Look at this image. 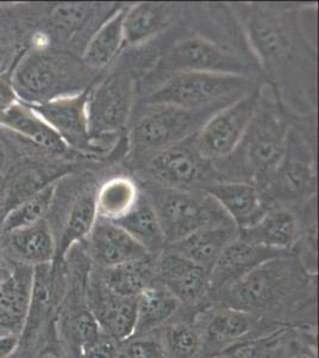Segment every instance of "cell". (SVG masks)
I'll return each mask as SVG.
<instances>
[{
    "instance_id": "6da1fadb",
    "label": "cell",
    "mask_w": 319,
    "mask_h": 358,
    "mask_svg": "<svg viewBox=\"0 0 319 358\" xmlns=\"http://www.w3.org/2000/svg\"><path fill=\"white\" fill-rule=\"evenodd\" d=\"M118 59L138 77V98L175 74H232L266 83L230 5L185 4L165 33Z\"/></svg>"
},
{
    "instance_id": "7a4b0ae2",
    "label": "cell",
    "mask_w": 319,
    "mask_h": 358,
    "mask_svg": "<svg viewBox=\"0 0 319 358\" xmlns=\"http://www.w3.org/2000/svg\"><path fill=\"white\" fill-rule=\"evenodd\" d=\"M267 85L295 120L316 117L317 48L292 4H231Z\"/></svg>"
},
{
    "instance_id": "3957f363",
    "label": "cell",
    "mask_w": 319,
    "mask_h": 358,
    "mask_svg": "<svg viewBox=\"0 0 319 358\" xmlns=\"http://www.w3.org/2000/svg\"><path fill=\"white\" fill-rule=\"evenodd\" d=\"M217 303L279 326L317 325L318 273L288 253L267 261L219 295Z\"/></svg>"
},
{
    "instance_id": "277c9868",
    "label": "cell",
    "mask_w": 319,
    "mask_h": 358,
    "mask_svg": "<svg viewBox=\"0 0 319 358\" xmlns=\"http://www.w3.org/2000/svg\"><path fill=\"white\" fill-rule=\"evenodd\" d=\"M295 121L265 84L259 106L239 146L226 158L212 162L219 182L249 183L263 195L283 160Z\"/></svg>"
},
{
    "instance_id": "5b68a950",
    "label": "cell",
    "mask_w": 319,
    "mask_h": 358,
    "mask_svg": "<svg viewBox=\"0 0 319 358\" xmlns=\"http://www.w3.org/2000/svg\"><path fill=\"white\" fill-rule=\"evenodd\" d=\"M138 101V77L119 59L98 74L87 97L89 133L105 163H117L126 153V135Z\"/></svg>"
},
{
    "instance_id": "8992f818",
    "label": "cell",
    "mask_w": 319,
    "mask_h": 358,
    "mask_svg": "<svg viewBox=\"0 0 319 358\" xmlns=\"http://www.w3.org/2000/svg\"><path fill=\"white\" fill-rule=\"evenodd\" d=\"M124 4L29 3L16 4L28 47L60 49L81 57L89 38Z\"/></svg>"
},
{
    "instance_id": "52a82bcc",
    "label": "cell",
    "mask_w": 319,
    "mask_h": 358,
    "mask_svg": "<svg viewBox=\"0 0 319 358\" xmlns=\"http://www.w3.org/2000/svg\"><path fill=\"white\" fill-rule=\"evenodd\" d=\"M97 77L80 57L49 47H28L13 67L17 97L30 106L81 94Z\"/></svg>"
},
{
    "instance_id": "ba28073f",
    "label": "cell",
    "mask_w": 319,
    "mask_h": 358,
    "mask_svg": "<svg viewBox=\"0 0 319 358\" xmlns=\"http://www.w3.org/2000/svg\"><path fill=\"white\" fill-rule=\"evenodd\" d=\"M99 165L71 172L59 179L45 220L53 232L60 263L74 245L85 241L97 221V194L103 179Z\"/></svg>"
},
{
    "instance_id": "9c48e42d",
    "label": "cell",
    "mask_w": 319,
    "mask_h": 358,
    "mask_svg": "<svg viewBox=\"0 0 319 358\" xmlns=\"http://www.w3.org/2000/svg\"><path fill=\"white\" fill-rule=\"evenodd\" d=\"M265 84L242 76L185 72L168 78L138 97L135 106H173L190 110L225 108Z\"/></svg>"
},
{
    "instance_id": "30bf717a",
    "label": "cell",
    "mask_w": 319,
    "mask_h": 358,
    "mask_svg": "<svg viewBox=\"0 0 319 358\" xmlns=\"http://www.w3.org/2000/svg\"><path fill=\"white\" fill-rule=\"evenodd\" d=\"M316 120L293 123L287 135L286 150L271 185L263 194L269 209L295 210L317 197Z\"/></svg>"
},
{
    "instance_id": "8fae6325",
    "label": "cell",
    "mask_w": 319,
    "mask_h": 358,
    "mask_svg": "<svg viewBox=\"0 0 319 358\" xmlns=\"http://www.w3.org/2000/svg\"><path fill=\"white\" fill-rule=\"evenodd\" d=\"M222 109L221 106L195 110L173 106H135L126 131V162L192 138Z\"/></svg>"
},
{
    "instance_id": "7c38bea8",
    "label": "cell",
    "mask_w": 319,
    "mask_h": 358,
    "mask_svg": "<svg viewBox=\"0 0 319 358\" xmlns=\"http://www.w3.org/2000/svg\"><path fill=\"white\" fill-rule=\"evenodd\" d=\"M138 184L153 206L167 245L202 228L235 224L207 192L170 189L150 182Z\"/></svg>"
},
{
    "instance_id": "4fadbf2b",
    "label": "cell",
    "mask_w": 319,
    "mask_h": 358,
    "mask_svg": "<svg viewBox=\"0 0 319 358\" xmlns=\"http://www.w3.org/2000/svg\"><path fill=\"white\" fill-rule=\"evenodd\" d=\"M194 135L185 141L126 163L138 182L178 190H202L219 182L212 162L199 153Z\"/></svg>"
},
{
    "instance_id": "5bb4252c",
    "label": "cell",
    "mask_w": 319,
    "mask_h": 358,
    "mask_svg": "<svg viewBox=\"0 0 319 358\" xmlns=\"http://www.w3.org/2000/svg\"><path fill=\"white\" fill-rule=\"evenodd\" d=\"M204 337V358H214L231 346L271 334L285 326L275 325L244 310L216 303L197 315Z\"/></svg>"
},
{
    "instance_id": "9a60e30c",
    "label": "cell",
    "mask_w": 319,
    "mask_h": 358,
    "mask_svg": "<svg viewBox=\"0 0 319 358\" xmlns=\"http://www.w3.org/2000/svg\"><path fill=\"white\" fill-rule=\"evenodd\" d=\"M262 86L225 106L204 124L195 136L202 158L217 162L236 150L259 106Z\"/></svg>"
},
{
    "instance_id": "2e32d148",
    "label": "cell",
    "mask_w": 319,
    "mask_h": 358,
    "mask_svg": "<svg viewBox=\"0 0 319 358\" xmlns=\"http://www.w3.org/2000/svg\"><path fill=\"white\" fill-rule=\"evenodd\" d=\"M156 277L182 310L199 314L216 305L210 299V273L170 248H165L156 258Z\"/></svg>"
},
{
    "instance_id": "e0dca14e",
    "label": "cell",
    "mask_w": 319,
    "mask_h": 358,
    "mask_svg": "<svg viewBox=\"0 0 319 358\" xmlns=\"http://www.w3.org/2000/svg\"><path fill=\"white\" fill-rule=\"evenodd\" d=\"M89 87L75 96L57 98L52 102L31 108L73 151L85 155L92 163L107 165L98 155L89 136L86 110Z\"/></svg>"
},
{
    "instance_id": "ac0fdd59",
    "label": "cell",
    "mask_w": 319,
    "mask_h": 358,
    "mask_svg": "<svg viewBox=\"0 0 319 358\" xmlns=\"http://www.w3.org/2000/svg\"><path fill=\"white\" fill-rule=\"evenodd\" d=\"M86 296L103 334L123 343L133 337L136 326L138 297H126L112 293L106 287L97 268L92 266L87 280Z\"/></svg>"
},
{
    "instance_id": "d6986e66",
    "label": "cell",
    "mask_w": 319,
    "mask_h": 358,
    "mask_svg": "<svg viewBox=\"0 0 319 358\" xmlns=\"http://www.w3.org/2000/svg\"><path fill=\"white\" fill-rule=\"evenodd\" d=\"M0 126L55 158L67 159L77 163L96 164L67 146L60 135L31 106L24 103L17 102L10 108L0 117Z\"/></svg>"
},
{
    "instance_id": "ffe728a7",
    "label": "cell",
    "mask_w": 319,
    "mask_h": 358,
    "mask_svg": "<svg viewBox=\"0 0 319 358\" xmlns=\"http://www.w3.org/2000/svg\"><path fill=\"white\" fill-rule=\"evenodd\" d=\"M288 253L251 244L237 238L226 246L210 271V299L217 303L221 294L237 283L254 268Z\"/></svg>"
},
{
    "instance_id": "44dd1931",
    "label": "cell",
    "mask_w": 319,
    "mask_h": 358,
    "mask_svg": "<svg viewBox=\"0 0 319 358\" xmlns=\"http://www.w3.org/2000/svg\"><path fill=\"white\" fill-rule=\"evenodd\" d=\"M82 245L96 268H112L153 256L123 228L101 217H97Z\"/></svg>"
},
{
    "instance_id": "7402d4cb",
    "label": "cell",
    "mask_w": 319,
    "mask_h": 358,
    "mask_svg": "<svg viewBox=\"0 0 319 358\" xmlns=\"http://www.w3.org/2000/svg\"><path fill=\"white\" fill-rule=\"evenodd\" d=\"M184 6L170 3L128 4L123 18L121 52L147 45L165 33L180 17Z\"/></svg>"
},
{
    "instance_id": "603a6c76",
    "label": "cell",
    "mask_w": 319,
    "mask_h": 358,
    "mask_svg": "<svg viewBox=\"0 0 319 358\" xmlns=\"http://www.w3.org/2000/svg\"><path fill=\"white\" fill-rule=\"evenodd\" d=\"M0 245L15 264L38 266L55 259L57 246L47 220L11 232L0 233Z\"/></svg>"
},
{
    "instance_id": "cb8c5ba5",
    "label": "cell",
    "mask_w": 319,
    "mask_h": 358,
    "mask_svg": "<svg viewBox=\"0 0 319 358\" xmlns=\"http://www.w3.org/2000/svg\"><path fill=\"white\" fill-rule=\"evenodd\" d=\"M33 283V266L23 264H15L13 273L0 283V332L22 334L28 317Z\"/></svg>"
},
{
    "instance_id": "d4e9b609",
    "label": "cell",
    "mask_w": 319,
    "mask_h": 358,
    "mask_svg": "<svg viewBox=\"0 0 319 358\" xmlns=\"http://www.w3.org/2000/svg\"><path fill=\"white\" fill-rule=\"evenodd\" d=\"M205 192L222 206L239 231L256 224L269 210L262 194L249 183L217 182Z\"/></svg>"
},
{
    "instance_id": "484cf974",
    "label": "cell",
    "mask_w": 319,
    "mask_h": 358,
    "mask_svg": "<svg viewBox=\"0 0 319 358\" xmlns=\"http://www.w3.org/2000/svg\"><path fill=\"white\" fill-rule=\"evenodd\" d=\"M299 236V220L287 208H272L256 224L239 231V239L276 251L292 252Z\"/></svg>"
},
{
    "instance_id": "4316f807",
    "label": "cell",
    "mask_w": 319,
    "mask_h": 358,
    "mask_svg": "<svg viewBox=\"0 0 319 358\" xmlns=\"http://www.w3.org/2000/svg\"><path fill=\"white\" fill-rule=\"evenodd\" d=\"M239 236V228L235 224L202 228L180 241L167 245L166 248L210 273L226 246L236 241Z\"/></svg>"
},
{
    "instance_id": "83f0119b",
    "label": "cell",
    "mask_w": 319,
    "mask_h": 358,
    "mask_svg": "<svg viewBox=\"0 0 319 358\" xmlns=\"http://www.w3.org/2000/svg\"><path fill=\"white\" fill-rule=\"evenodd\" d=\"M166 358H204V337L197 317L180 308L177 315L154 331Z\"/></svg>"
},
{
    "instance_id": "f1b7e54d",
    "label": "cell",
    "mask_w": 319,
    "mask_h": 358,
    "mask_svg": "<svg viewBox=\"0 0 319 358\" xmlns=\"http://www.w3.org/2000/svg\"><path fill=\"white\" fill-rule=\"evenodd\" d=\"M126 6L128 4L123 5L117 13L110 17L98 29L81 54V60L96 74L109 69L121 54L123 45V18Z\"/></svg>"
},
{
    "instance_id": "f546056e",
    "label": "cell",
    "mask_w": 319,
    "mask_h": 358,
    "mask_svg": "<svg viewBox=\"0 0 319 358\" xmlns=\"http://www.w3.org/2000/svg\"><path fill=\"white\" fill-rule=\"evenodd\" d=\"M155 258L156 256H149L112 268H97L103 283L112 293L121 296L138 297L154 282L158 281Z\"/></svg>"
},
{
    "instance_id": "4dcf8cb0",
    "label": "cell",
    "mask_w": 319,
    "mask_h": 358,
    "mask_svg": "<svg viewBox=\"0 0 319 358\" xmlns=\"http://www.w3.org/2000/svg\"><path fill=\"white\" fill-rule=\"evenodd\" d=\"M180 310L173 294L160 282H154L138 296V313L133 336L151 334L170 322Z\"/></svg>"
},
{
    "instance_id": "1f68e13d",
    "label": "cell",
    "mask_w": 319,
    "mask_h": 358,
    "mask_svg": "<svg viewBox=\"0 0 319 358\" xmlns=\"http://www.w3.org/2000/svg\"><path fill=\"white\" fill-rule=\"evenodd\" d=\"M142 190L138 180L128 175H113L101 180L97 194L98 217L119 220L135 207Z\"/></svg>"
},
{
    "instance_id": "d6a6232c",
    "label": "cell",
    "mask_w": 319,
    "mask_h": 358,
    "mask_svg": "<svg viewBox=\"0 0 319 358\" xmlns=\"http://www.w3.org/2000/svg\"><path fill=\"white\" fill-rule=\"evenodd\" d=\"M114 224L129 233L153 256H158L167 246L153 206L143 192L135 207L121 219L114 221Z\"/></svg>"
},
{
    "instance_id": "836d02e7",
    "label": "cell",
    "mask_w": 319,
    "mask_h": 358,
    "mask_svg": "<svg viewBox=\"0 0 319 358\" xmlns=\"http://www.w3.org/2000/svg\"><path fill=\"white\" fill-rule=\"evenodd\" d=\"M28 48V36L16 4H0V73L8 71Z\"/></svg>"
},
{
    "instance_id": "e575fe53",
    "label": "cell",
    "mask_w": 319,
    "mask_h": 358,
    "mask_svg": "<svg viewBox=\"0 0 319 358\" xmlns=\"http://www.w3.org/2000/svg\"><path fill=\"white\" fill-rule=\"evenodd\" d=\"M299 220V236L292 253L299 258L304 266L312 273H318V221L317 197L293 210Z\"/></svg>"
},
{
    "instance_id": "d590c367",
    "label": "cell",
    "mask_w": 319,
    "mask_h": 358,
    "mask_svg": "<svg viewBox=\"0 0 319 358\" xmlns=\"http://www.w3.org/2000/svg\"><path fill=\"white\" fill-rule=\"evenodd\" d=\"M57 182L49 184L27 200L11 208L1 221L0 233L11 232L45 220L53 201Z\"/></svg>"
},
{
    "instance_id": "8d00e7d4",
    "label": "cell",
    "mask_w": 319,
    "mask_h": 358,
    "mask_svg": "<svg viewBox=\"0 0 319 358\" xmlns=\"http://www.w3.org/2000/svg\"><path fill=\"white\" fill-rule=\"evenodd\" d=\"M273 358H318V326H291Z\"/></svg>"
},
{
    "instance_id": "74e56055",
    "label": "cell",
    "mask_w": 319,
    "mask_h": 358,
    "mask_svg": "<svg viewBox=\"0 0 319 358\" xmlns=\"http://www.w3.org/2000/svg\"><path fill=\"white\" fill-rule=\"evenodd\" d=\"M43 155L45 152L0 126V178L6 177L24 159Z\"/></svg>"
},
{
    "instance_id": "f35d334b",
    "label": "cell",
    "mask_w": 319,
    "mask_h": 358,
    "mask_svg": "<svg viewBox=\"0 0 319 358\" xmlns=\"http://www.w3.org/2000/svg\"><path fill=\"white\" fill-rule=\"evenodd\" d=\"M291 326L280 327L271 334H263L260 337L251 338L244 342L231 346L222 355L224 358H273L278 349L283 336Z\"/></svg>"
},
{
    "instance_id": "ab89813d",
    "label": "cell",
    "mask_w": 319,
    "mask_h": 358,
    "mask_svg": "<svg viewBox=\"0 0 319 358\" xmlns=\"http://www.w3.org/2000/svg\"><path fill=\"white\" fill-rule=\"evenodd\" d=\"M119 354L124 358H166L155 332L133 336L121 343Z\"/></svg>"
},
{
    "instance_id": "60d3db41",
    "label": "cell",
    "mask_w": 319,
    "mask_h": 358,
    "mask_svg": "<svg viewBox=\"0 0 319 358\" xmlns=\"http://www.w3.org/2000/svg\"><path fill=\"white\" fill-rule=\"evenodd\" d=\"M121 343L101 332L81 349L80 358H118Z\"/></svg>"
},
{
    "instance_id": "b9f144b4",
    "label": "cell",
    "mask_w": 319,
    "mask_h": 358,
    "mask_svg": "<svg viewBox=\"0 0 319 358\" xmlns=\"http://www.w3.org/2000/svg\"><path fill=\"white\" fill-rule=\"evenodd\" d=\"M20 99L13 83V69L0 73V117Z\"/></svg>"
},
{
    "instance_id": "7bdbcfd3",
    "label": "cell",
    "mask_w": 319,
    "mask_h": 358,
    "mask_svg": "<svg viewBox=\"0 0 319 358\" xmlns=\"http://www.w3.org/2000/svg\"><path fill=\"white\" fill-rule=\"evenodd\" d=\"M13 266L15 263L8 259L0 245V283H3L13 273Z\"/></svg>"
},
{
    "instance_id": "ee69618b",
    "label": "cell",
    "mask_w": 319,
    "mask_h": 358,
    "mask_svg": "<svg viewBox=\"0 0 319 358\" xmlns=\"http://www.w3.org/2000/svg\"><path fill=\"white\" fill-rule=\"evenodd\" d=\"M214 358H224V357H223V356H217V357H214Z\"/></svg>"
}]
</instances>
